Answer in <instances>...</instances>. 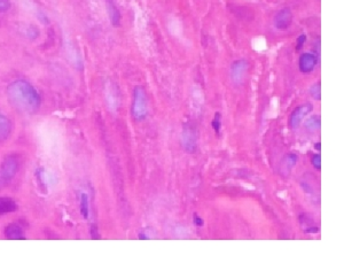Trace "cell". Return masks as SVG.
Listing matches in <instances>:
<instances>
[{
    "instance_id": "6da1fadb",
    "label": "cell",
    "mask_w": 344,
    "mask_h": 263,
    "mask_svg": "<svg viewBox=\"0 0 344 263\" xmlns=\"http://www.w3.org/2000/svg\"><path fill=\"white\" fill-rule=\"evenodd\" d=\"M7 94L11 104L20 112L34 114L40 108L41 97L39 92L24 80L11 83L7 89Z\"/></svg>"
},
{
    "instance_id": "7a4b0ae2",
    "label": "cell",
    "mask_w": 344,
    "mask_h": 263,
    "mask_svg": "<svg viewBox=\"0 0 344 263\" xmlns=\"http://www.w3.org/2000/svg\"><path fill=\"white\" fill-rule=\"evenodd\" d=\"M132 116L137 121H144L148 115L146 91L142 86H136L133 90V100L131 107Z\"/></svg>"
},
{
    "instance_id": "3957f363",
    "label": "cell",
    "mask_w": 344,
    "mask_h": 263,
    "mask_svg": "<svg viewBox=\"0 0 344 263\" xmlns=\"http://www.w3.org/2000/svg\"><path fill=\"white\" fill-rule=\"evenodd\" d=\"M20 169V161L15 155H7L0 164V185H6L16 176Z\"/></svg>"
},
{
    "instance_id": "277c9868",
    "label": "cell",
    "mask_w": 344,
    "mask_h": 263,
    "mask_svg": "<svg viewBox=\"0 0 344 263\" xmlns=\"http://www.w3.org/2000/svg\"><path fill=\"white\" fill-rule=\"evenodd\" d=\"M181 146L187 153H195L197 151V131L191 123H186L181 131Z\"/></svg>"
},
{
    "instance_id": "5b68a950",
    "label": "cell",
    "mask_w": 344,
    "mask_h": 263,
    "mask_svg": "<svg viewBox=\"0 0 344 263\" xmlns=\"http://www.w3.org/2000/svg\"><path fill=\"white\" fill-rule=\"evenodd\" d=\"M312 109H313V106L311 104L300 105L298 107L294 109L293 113L290 114V117H289V126H290V128L297 129L300 127L303 119L311 113Z\"/></svg>"
},
{
    "instance_id": "8992f818",
    "label": "cell",
    "mask_w": 344,
    "mask_h": 263,
    "mask_svg": "<svg viewBox=\"0 0 344 263\" xmlns=\"http://www.w3.org/2000/svg\"><path fill=\"white\" fill-rule=\"evenodd\" d=\"M248 69V62L246 60L240 59V60H236V61H234L231 64V80L234 83V84H241L243 82V78L246 76V71Z\"/></svg>"
},
{
    "instance_id": "52a82bcc",
    "label": "cell",
    "mask_w": 344,
    "mask_h": 263,
    "mask_svg": "<svg viewBox=\"0 0 344 263\" xmlns=\"http://www.w3.org/2000/svg\"><path fill=\"white\" fill-rule=\"evenodd\" d=\"M293 22V13L290 11V8H282L275 14L274 16V27L277 28L278 30L283 31L287 30L289 27H290Z\"/></svg>"
},
{
    "instance_id": "ba28073f",
    "label": "cell",
    "mask_w": 344,
    "mask_h": 263,
    "mask_svg": "<svg viewBox=\"0 0 344 263\" xmlns=\"http://www.w3.org/2000/svg\"><path fill=\"white\" fill-rule=\"evenodd\" d=\"M318 63V59H316L313 53H303L300 60H298V68L302 74H310L314 70V68Z\"/></svg>"
},
{
    "instance_id": "9c48e42d",
    "label": "cell",
    "mask_w": 344,
    "mask_h": 263,
    "mask_svg": "<svg viewBox=\"0 0 344 263\" xmlns=\"http://www.w3.org/2000/svg\"><path fill=\"white\" fill-rule=\"evenodd\" d=\"M297 160L298 158L295 153H289L287 155H284L279 165L280 174H281L282 176H288V175H290L293 169L295 168Z\"/></svg>"
},
{
    "instance_id": "30bf717a",
    "label": "cell",
    "mask_w": 344,
    "mask_h": 263,
    "mask_svg": "<svg viewBox=\"0 0 344 263\" xmlns=\"http://www.w3.org/2000/svg\"><path fill=\"white\" fill-rule=\"evenodd\" d=\"M5 237L7 239H12V241H24L27 239V236L24 233V230L21 228V225H18L17 223H11L8 224L6 228H5Z\"/></svg>"
},
{
    "instance_id": "8fae6325",
    "label": "cell",
    "mask_w": 344,
    "mask_h": 263,
    "mask_svg": "<svg viewBox=\"0 0 344 263\" xmlns=\"http://www.w3.org/2000/svg\"><path fill=\"white\" fill-rule=\"evenodd\" d=\"M105 8H107V13L112 25L114 27L119 26V23H121V12H119L116 3L114 0H105Z\"/></svg>"
},
{
    "instance_id": "7c38bea8",
    "label": "cell",
    "mask_w": 344,
    "mask_h": 263,
    "mask_svg": "<svg viewBox=\"0 0 344 263\" xmlns=\"http://www.w3.org/2000/svg\"><path fill=\"white\" fill-rule=\"evenodd\" d=\"M17 209L16 201L9 197H0V216L14 213Z\"/></svg>"
},
{
    "instance_id": "4fadbf2b",
    "label": "cell",
    "mask_w": 344,
    "mask_h": 263,
    "mask_svg": "<svg viewBox=\"0 0 344 263\" xmlns=\"http://www.w3.org/2000/svg\"><path fill=\"white\" fill-rule=\"evenodd\" d=\"M9 135H11V122L0 112V140L7 139Z\"/></svg>"
},
{
    "instance_id": "5bb4252c",
    "label": "cell",
    "mask_w": 344,
    "mask_h": 263,
    "mask_svg": "<svg viewBox=\"0 0 344 263\" xmlns=\"http://www.w3.org/2000/svg\"><path fill=\"white\" fill-rule=\"evenodd\" d=\"M304 127L306 130L310 132L319 131L320 127H321V119H320L319 115H313V116L307 118L304 123Z\"/></svg>"
},
{
    "instance_id": "9a60e30c",
    "label": "cell",
    "mask_w": 344,
    "mask_h": 263,
    "mask_svg": "<svg viewBox=\"0 0 344 263\" xmlns=\"http://www.w3.org/2000/svg\"><path fill=\"white\" fill-rule=\"evenodd\" d=\"M80 209H81V214H82L83 218H84L85 220L89 219V215H90V202H89V197H87L86 193H82V195H81Z\"/></svg>"
},
{
    "instance_id": "2e32d148",
    "label": "cell",
    "mask_w": 344,
    "mask_h": 263,
    "mask_svg": "<svg viewBox=\"0 0 344 263\" xmlns=\"http://www.w3.org/2000/svg\"><path fill=\"white\" fill-rule=\"evenodd\" d=\"M310 95L315 101H319L321 99V85H320V83H314V84L310 87Z\"/></svg>"
},
{
    "instance_id": "e0dca14e",
    "label": "cell",
    "mask_w": 344,
    "mask_h": 263,
    "mask_svg": "<svg viewBox=\"0 0 344 263\" xmlns=\"http://www.w3.org/2000/svg\"><path fill=\"white\" fill-rule=\"evenodd\" d=\"M211 127L214 128L215 132L219 135L220 129H222V115H220V113L217 112L215 114V117L213 119V122H211Z\"/></svg>"
},
{
    "instance_id": "ac0fdd59",
    "label": "cell",
    "mask_w": 344,
    "mask_h": 263,
    "mask_svg": "<svg viewBox=\"0 0 344 263\" xmlns=\"http://www.w3.org/2000/svg\"><path fill=\"white\" fill-rule=\"evenodd\" d=\"M311 163L314 167V169L320 170L321 169V156H320V154H313V155H312Z\"/></svg>"
},
{
    "instance_id": "d6986e66",
    "label": "cell",
    "mask_w": 344,
    "mask_h": 263,
    "mask_svg": "<svg viewBox=\"0 0 344 263\" xmlns=\"http://www.w3.org/2000/svg\"><path fill=\"white\" fill-rule=\"evenodd\" d=\"M305 41H306V35L298 36L297 40H296V50L300 51L303 47V45L305 44Z\"/></svg>"
},
{
    "instance_id": "ffe728a7",
    "label": "cell",
    "mask_w": 344,
    "mask_h": 263,
    "mask_svg": "<svg viewBox=\"0 0 344 263\" xmlns=\"http://www.w3.org/2000/svg\"><path fill=\"white\" fill-rule=\"evenodd\" d=\"M9 7H11L9 0H0V12H7Z\"/></svg>"
},
{
    "instance_id": "44dd1931",
    "label": "cell",
    "mask_w": 344,
    "mask_h": 263,
    "mask_svg": "<svg viewBox=\"0 0 344 263\" xmlns=\"http://www.w3.org/2000/svg\"><path fill=\"white\" fill-rule=\"evenodd\" d=\"M193 222H194V224L196 225V227H203V224H204V221L202 218H200L199 215L197 214H194V216H193Z\"/></svg>"
},
{
    "instance_id": "7402d4cb",
    "label": "cell",
    "mask_w": 344,
    "mask_h": 263,
    "mask_svg": "<svg viewBox=\"0 0 344 263\" xmlns=\"http://www.w3.org/2000/svg\"><path fill=\"white\" fill-rule=\"evenodd\" d=\"M138 238L141 239V241H146V239H149V237L147 236V234H145L144 232H140L139 234H138Z\"/></svg>"
},
{
    "instance_id": "603a6c76",
    "label": "cell",
    "mask_w": 344,
    "mask_h": 263,
    "mask_svg": "<svg viewBox=\"0 0 344 263\" xmlns=\"http://www.w3.org/2000/svg\"><path fill=\"white\" fill-rule=\"evenodd\" d=\"M320 146H321V142H316V144L314 145V149H315L316 151H320V150H321V147H320Z\"/></svg>"
}]
</instances>
